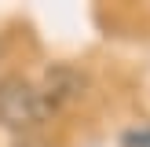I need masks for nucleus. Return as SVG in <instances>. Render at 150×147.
<instances>
[{
  "mask_svg": "<svg viewBox=\"0 0 150 147\" xmlns=\"http://www.w3.org/2000/svg\"><path fill=\"white\" fill-rule=\"evenodd\" d=\"M48 114L51 110L44 103L40 88H33L22 74L0 77V125H7V129H33Z\"/></svg>",
  "mask_w": 150,
  "mask_h": 147,
  "instance_id": "obj_1",
  "label": "nucleus"
},
{
  "mask_svg": "<svg viewBox=\"0 0 150 147\" xmlns=\"http://www.w3.org/2000/svg\"><path fill=\"white\" fill-rule=\"evenodd\" d=\"M84 92H88V77L77 66H70V63H55L44 74V85H40V96H44V103H48V110L70 107V103H77Z\"/></svg>",
  "mask_w": 150,
  "mask_h": 147,
  "instance_id": "obj_2",
  "label": "nucleus"
},
{
  "mask_svg": "<svg viewBox=\"0 0 150 147\" xmlns=\"http://www.w3.org/2000/svg\"><path fill=\"white\" fill-rule=\"evenodd\" d=\"M125 147H150V129H136V132H125Z\"/></svg>",
  "mask_w": 150,
  "mask_h": 147,
  "instance_id": "obj_3",
  "label": "nucleus"
},
{
  "mask_svg": "<svg viewBox=\"0 0 150 147\" xmlns=\"http://www.w3.org/2000/svg\"><path fill=\"white\" fill-rule=\"evenodd\" d=\"M18 147H51V143H40V140H18Z\"/></svg>",
  "mask_w": 150,
  "mask_h": 147,
  "instance_id": "obj_4",
  "label": "nucleus"
},
{
  "mask_svg": "<svg viewBox=\"0 0 150 147\" xmlns=\"http://www.w3.org/2000/svg\"><path fill=\"white\" fill-rule=\"evenodd\" d=\"M0 55H4V41H0Z\"/></svg>",
  "mask_w": 150,
  "mask_h": 147,
  "instance_id": "obj_5",
  "label": "nucleus"
}]
</instances>
